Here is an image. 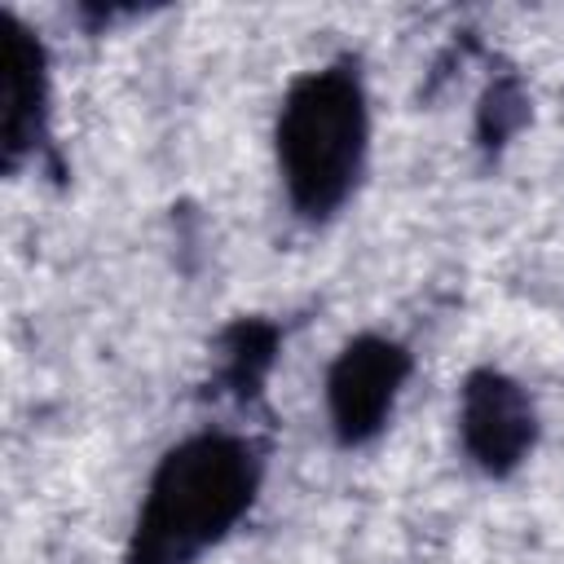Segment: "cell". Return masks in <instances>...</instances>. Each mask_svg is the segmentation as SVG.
I'll list each match as a JSON object with an SVG mask.
<instances>
[{
  "instance_id": "cell-1",
  "label": "cell",
  "mask_w": 564,
  "mask_h": 564,
  "mask_svg": "<svg viewBox=\"0 0 564 564\" xmlns=\"http://www.w3.org/2000/svg\"><path fill=\"white\" fill-rule=\"evenodd\" d=\"M256 485L260 463L247 441L225 432L181 441L150 476L132 564H189L247 516Z\"/></svg>"
},
{
  "instance_id": "cell-2",
  "label": "cell",
  "mask_w": 564,
  "mask_h": 564,
  "mask_svg": "<svg viewBox=\"0 0 564 564\" xmlns=\"http://www.w3.org/2000/svg\"><path fill=\"white\" fill-rule=\"evenodd\" d=\"M366 93L348 66H322L291 84L278 115V167L300 216L339 212L366 163Z\"/></svg>"
},
{
  "instance_id": "cell-3",
  "label": "cell",
  "mask_w": 564,
  "mask_h": 564,
  "mask_svg": "<svg viewBox=\"0 0 564 564\" xmlns=\"http://www.w3.org/2000/svg\"><path fill=\"white\" fill-rule=\"evenodd\" d=\"M405 375H410V352L401 344L383 335L352 339L326 375V410H330L335 436L344 445H361L379 436Z\"/></svg>"
},
{
  "instance_id": "cell-4",
  "label": "cell",
  "mask_w": 564,
  "mask_h": 564,
  "mask_svg": "<svg viewBox=\"0 0 564 564\" xmlns=\"http://www.w3.org/2000/svg\"><path fill=\"white\" fill-rule=\"evenodd\" d=\"M458 427H463V445H467L471 463L485 467L489 476H507L511 467H520L538 436L533 401L524 397V388L516 379H507L498 370H476L467 379L463 405H458Z\"/></svg>"
},
{
  "instance_id": "cell-5",
  "label": "cell",
  "mask_w": 564,
  "mask_h": 564,
  "mask_svg": "<svg viewBox=\"0 0 564 564\" xmlns=\"http://www.w3.org/2000/svg\"><path fill=\"white\" fill-rule=\"evenodd\" d=\"M44 115V53L35 35L0 13V128H4V159L18 163L31 150Z\"/></svg>"
}]
</instances>
